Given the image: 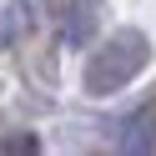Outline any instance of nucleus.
<instances>
[{
  "label": "nucleus",
  "instance_id": "nucleus-1",
  "mask_svg": "<svg viewBox=\"0 0 156 156\" xmlns=\"http://www.w3.org/2000/svg\"><path fill=\"white\" fill-rule=\"evenodd\" d=\"M141 66H146V41L136 30H121L106 51L91 55V66H86V91L106 96V91H116V86H126Z\"/></svg>",
  "mask_w": 156,
  "mask_h": 156
},
{
  "label": "nucleus",
  "instance_id": "nucleus-2",
  "mask_svg": "<svg viewBox=\"0 0 156 156\" xmlns=\"http://www.w3.org/2000/svg\"><path fill=\"white\" fill-rule=\"evenodd\" d=\"M5 151H35V136H15V141H5Z\"/></svg>",
  "mask_w": 156,
  "mask_h": 156
}]
</instances>
